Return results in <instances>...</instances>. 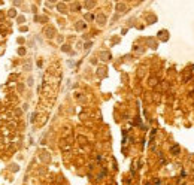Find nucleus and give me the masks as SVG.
Here are the masks:
<instances>
[{
    "label": "nucleus",
    "mask_w": 194,
    "mask_h": 185,
    "mask_svg": "<svg viewBox=\"0 0 194 185\" xmlns=\"http://www.w3.org/2000/svg\"><path fill=\"white\" fill-rule=\"evenodd\" d=\"M178 151H179L178 146H173V148H172V152H178Z\"/></svg>",
    "instance_id": "obj_1"
}]
</instances>
